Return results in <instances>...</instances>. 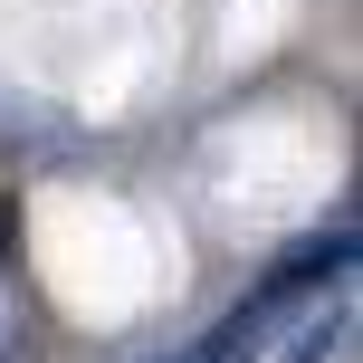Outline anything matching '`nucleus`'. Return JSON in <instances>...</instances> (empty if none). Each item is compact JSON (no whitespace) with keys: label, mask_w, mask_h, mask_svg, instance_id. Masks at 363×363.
Wrapping results in <instances>:
<instances>
[{"label":"nucleus","mask_w":363,"mask_h":363,"mask_svg":"<svg viewBox=\"0 0 363 363\" xmlns=\"http://www.w3.org/2000/svg\"><path fill=\"white\" fill-rule=\"evenodd\" d=\"M345 268H354V211H335L325 230L287 239V249L268 258V277L249 287V306H258V315H287L296 296H315V287H345Z\"/></svg>","instance_id":"obj_1"},{"label":"nucleus","mask_w":363,"mask_h":363,"mask_svg":"<svg viewBox=\"0 0 363 363\" xmlns=\"http://www.w3.org/2000/svg\"><path fill=\"white\" fill-rule=\"evenodd\" d=\"M345 335H354V306L335 296L325 315H306V325H296V345L277 354V363H335V354H345Z\"/></svg>","instance_id":"obj_2"},{"label":"nucleus","mask_w":363,"mask_h":363,"mask_svg":"<svg viewBox=\"0 0 363 363\" xmlns=\"http://www.w3.org/2000/svg\"><path fill=\"white\" fill-rule=\"evenodd\" d=\"M19 258V201H0V268Z\"/></svg>","instance_id":"obj_3"},{"label":"nucleus","mask_w":363,"mask_h":363,"mask_svg":"<svg viewBox=\"0 0 363 363\" xmlns=\"http://www.w3.org/2000/svg\"><path fill=\"white\" fill-rule=\"evenodd\" d=\"M0 363H10V315H0Z\"/></svg>","instance_id":"obj_4"},{"label":"nucleus","mask_w":363,"mask_h":363,"mask_svg":"<svg viewBox=\"0 0 363 363\" xmlns=\"http://www.w3.org/2000/svg\"><path fill=\"white\" fill-rule=\"evenodd\" d=\"M163 363H201V354H191V345H182V354H163Z\"/></svg>","instance_id":"obj_5"}]
</instances>
